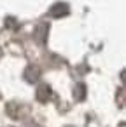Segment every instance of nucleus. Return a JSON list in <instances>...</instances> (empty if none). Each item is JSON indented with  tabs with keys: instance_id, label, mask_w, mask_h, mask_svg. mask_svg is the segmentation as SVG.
I'll return each instance as SVG.
<instances>
[{
	"instance_id": "1",
	"label": "nucleus",
	"mask_w": 126,
	"mask_h": 127,
	"mask_svg": "<svg viewBox=\"0 0 126 127\" xmlns=\"http://www.w3.org/2000/svg\"><path fill=\"white\" fill-rule=\"evenodd\" d=\"M67 14H68V5L67 4H61V2L54 4L49 9V16H53V18H61V16H67Z\"/></svg>"
},
{
	"instance_id": "2",
	"label": "nucleus",
	"mask_w": 126,
	"mask_h": 127,
	"mask_svg": "<svg viewBox=\"0 0 126 127\" xmlns=\"http://www.w3.org/2000/svg\"><path fill=\"white\" fill-rule=\"evenodd\" d=\"M51 96H53V92H51V87L49 85H46V84L39 85V89H37V99L40 103H47L51 99Z\"/></svg>"
},
{
	"instance_id": "3",
	"label": "nucleus",
	"mask_w": 126,
	"mask_h": 127,
	"mask_svg": "<svg viewBox=\"0 0 126 127\" xmlns=\"http://www.w3.org/2000/svg\"><path fill=\"white\" fill-rule=\"evenodd\" d=\"M39 75H40V73H39V68H37V66H30V68L26 70V73H25V77H26L28 82H35V80L39 78Z\"/></svg>"
},
{
	"instance_id": "4",
	"label": "nucleus",
	"mask_w": 126,
	"mask_h": 127,
	"mask_svg": "<svg viewBox=\"0 0 126 127\" xmlns=\"http://www.w3.org/2000/svg\"><path fill=\"white\" fill-rule=\"evenodd\" d=\"M44 33H47V25H39V28L35 32V38L40 44H44Z\"/></svg>"
},
{
	"instance_id": "5",
	"label": "nucleus",
	"mask_w": 126,
	"mask_h": 127,
	"mask_svg": "<svg viewBox=\"0 0 126 127\" xmlns=\"http://www.w3.org/2000/svg\"><path fill=\"white\" fill-rule=\"evenodd\" d=\"M74 96H75V99H79V101H82V99H84V96H86V87H84V84H79V85H75Z\"/></svg>"
},
{
	"instance_id": "6",
	"label": "nucleus",
	"mask_w": 126,
	"mask_h": 127,
	"mask_svg": "<svg viewBox=\"0 0 126 127\" xmlns=\"http://www.w3.org/2000/svg\"><path fill=\"white\" fill-rule=\"evenodd\" d=\"M119 127H124V122H121V124H119Z\"/></svg>"
},
{
	"instance_id": "7",
	"label": "nucleus",
	"mask_w": 126,
	"mask_h": 127,
	"mask_svg": "<svg viewBox=\"0 0 126 127\" xmlns=\"http://www.w3.org/2000/svg\"><path fill=\"white\" fill-rule=\"evenodd\" d=\"M68 127H70V125H68Z\"/></svg>"
}]
</instances>
